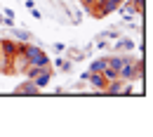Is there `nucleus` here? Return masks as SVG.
Wrapping results in <instances>:
<instances>
[{"label": "nucleus", "mask_w": 153, "mask_h": 137, "mask_svg": "<svg viewBox=\"0 0 153 137\" xmlns=\"http://www.w3.org/2000/svg\"><path fill=\"white\" fill-rule=\"evenodd\" d=\"M17 45H19V43H14L12 38H2V40H0V50H2V55L10 57V59L17 55Z\"/></svg>", "instance_id": "20e7f679"}, {"label": "nucleus", "mask_w": 153, "mask_h": 137, "mask_svg": "<svg viewBox=\"0 0 153 137\" xmlns=\"http://www.w3.org/2000/svg\"><path fill=\"white\" fill-rule=\"evenodd\" d=\"M28 12H31V14L36 17V19H40V12H38V10H36V7H28Z\"/></svg>", "instance_id": "4468645a"}, {"label": "nucleus", "mask_w": 153, "mask_h": 137, "mask_svg": "<svg viewBox=\"0 0 153 137\" xmlns=\"http://www.w3.org/2000/svg\"><path fill=\"white\" fill-rule=\"evenodd\" d=\"M52 76H54V71H52V66H47V69H42L38 76L33 78V83H36V88L38 90H45L47 85H50V80H52Z\"/></svg>", "instance_id": "f03ea898"}, {"label": "nucleus", "mask_w": 153, "mask_h": 137, "mask_svg": "<svg viewBox=\"0 0 153 137\" xmlns=\"http://www.w3.org/2000/svg\"><path fill=\"white\" fill-rule=\"evenodd\" d=\"M64 50H66L64 43H54V52H64Z\"/></svg>", "instance_id": "ddd939ff"}, {"label": "nucleus", "mask_w": 153, "mask_h": 137, "mask_svg": "<svg viewBox=\"0 0 153 137\" xmlns=\"http://www.w3.org/2000/svg\"><path fill=\"white\" fill-rule=\"evenodd\" d=\"M12 38H17L19 43H31L33 36H31V31H24V28H14L12 26Z\"/></svg>", "instance_id": "0eeeda50"}, {"label": "nucleus", "mask_w": 153, "mask_h": 137, "mask_svg": "<svg viewBox=\"0 0 153 137\" xmlns=\"http://www.w3.org/2000/svg\"><path fill=\"white\" fill-rule=\"evenodd\" d=\"M127 59H132V57H123V55H113V57H108V66H113V69H120Z\"/></svg>", "instance_id": "1a4fd4ad"}, {"label": "nucleus", "mask_w": 153, "mask_h": 137, "mask_svg": "<svg viewBox=\"0 0 153 137\" xmlns=\"http://www.w3.org/2000/svg\"><path fill=\"white\" fill-rule=\"evenodd\" d=\"M0 24H2V12H0Z\"/></svg>", "instance_id": "f3484780"}, {"label": "nucleus", "mask_w": 153, "mask_h": 137, "mask_svg": "<svg viewBox=\"0 0 153 137\" xmlns=\"http://www.w3.org/2000/svg\"><path fill=\"white\" fill-rule=\"evenodd\" d=\"M54 64H57V69L61 71V73H68V71H73V61H71V59H61V57H59Z\"/></svg>", "instance_id": "6e6552de"}, {"label": "nucleus", "mask_w": 153, "mask_h": 137, "mask_svg": "<svg viewBox=\"0 0 153 137\" xmlns=\"http://www.w3.org/2000/svg\"><path fill=\"white\" fill-rule=\"evenodd\" d=\"M2 17H12V19H14V12H12V10H10V7H7V10H5V12H2Z\"/></svg>", "instance_id": "2eb2a0df"}, {"label": "nucleus", "mask_w": 153, "mask_h": 137, "mask_svg": "<svg viewBox=\"0 0 153 137\" xmlns=\"http://www.w3.org/2000/svg\"><path fill=\"white\" fill-rule=\"evenodd\" d=\"M115 5H118V7H120V5H123V2H125V0H113Z\"/></svg>", "instance_id": "dca6fc26"}, {"label": "nucleus", "mask_w": 153, "mask_h": 137, "mask_svg": "<svg viewBox=\"0 0 153 137\" xmlns=\"http://www.w3.org/2000/svg\"><path fill=\"white\" fill-rule=\"evenodd\" d=\"M118 43H115V52H132L134 50V40L132 38H115Z\"/></svg>", "instance_id": "423d86ee"}, {"label": "nucleus", "mask_w": 153, "mask_h": 137, "mask_svg": "<svg viewBox=\"0 0 153 137\" xmlns=\"http://www.w3.org/2000/svg\"><path fill=\"white\" fill-rule=\"evenodd\" d=\"M12 73H24L26 71V66H28V59H26V55L24 52H17L14 57H12Z\"/></svg>", "instance_id": "7ed1b4c3"}, {"label": "nucleus", "mask_w": 153, "mask_h": 137, "mask_svg": "<svg viewBox=\"0 0 153 137\" xmlns=\"http://www.w3.org/2000/svg\"><path fill=\"white\" fill-rule=\"evenodd\" d=\"M108 64V57H101V59H94L92 64H90V69L87 71H104V66Z\"/></svg>", "instance_id": "9d476101"}, {"label": "nucleus", "mask_w": 153, "mask_h": 137, "mask_svg": "<svg viewBox=\"0 0 153 137\" xmlns=\"http://www.w3.org/2000/svg\"><path fill=\"white\" fill-rule=\"evenodd\" d=\"M127 2L134 7V12H137V14H139V12H141V7H144V0H127Z\"/></svg>", "instance_id": "9b49d317"}, {"label": "nucleus", "mask_w": 153, "mask_h": 137, "mask_svg": "<svg viewBox=\"0 0 153 137\" xmlns=\"http://www.w3.org/2000/svg\"><path fill=\"white\" fill-rule=\"evenodd\" d=\"M40 90L36 88V83L33 80H26V83H21L14 88V95H38Z\"/></svg>", "instance_id": "39448f33"}, {"label": "nucleus", "mask_w": 153, "mask_h": 137, "mask_svg": "<svg viewBox=\"0 0 153 137\" xmlns=\"http://www.w3.org/2000/svg\"><path fill=\"white\" fill-rule=\"evenodd\" d=\"M87 83L94 88L97 92H101V95H104V90H106V83H108V80L104 78V73H101V71H90V76H87Z\"/></svg>", "instance_id": "f257e3e1"}, {"label": "nucleus", "mask_w": 153, "mask_h": 137, "mask_svg": "<svg viewBox=\"0 0 153 137\" xmlns=\"http://www.w3.org/2000/svg\"><path fill=\"white\" fill-rule=\"evenodd\" d=\"M80 2H82L85 10H92V7H94V0H80Z\"/></svg>", "instance_id": "f8f14e48"}]
</instances>
